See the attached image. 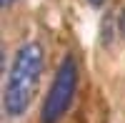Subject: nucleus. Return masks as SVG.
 <instances>
[{"label":"nucleus","instance_id":"obj_3","mask_svg":"<svg viewBox=\"0 0 125 123\" xmlns=\"http://www.w3.org/2000/svg\"><path fill=\"white\" fill-rule=\"evenodd\" d=\"M118 25H120V35L125 38V10H120V18H118Z\"/></svg>","mask_w":125,"mask_h":123},{"label":"nucleus","instance_id":"obj_1","mask_svg":"<svg viewBox=\"0 0 125 123\" xmlns=\"http://www.w3.org/2000/svg\"><path fill=\"white\" fill-rule=\"evenodd\" d=\"M43 68H45V53L38 40L23 43L15 50L3 93V108L8 118H23L28 113L35 88L40 83V75H43Z\"/></svg>","mask_w":125,"mask_h":123},{"label":"nucleus","instance_id":"obj_2","mask_svg":"<svg viewBox=\"0 0 125 123\" xmlns=\"http://www.w3.org/2000/svg\"><path fill=\"white\" fill-rule=\"evenodd\" d=\"M75 90H78V60L73 53H68L60 60L53 86L40 106V123H60L75 100Z\"/></svg>","mask_w":125,"mask_h":123},{"label":"nucleus","instance_id":"obj_5","mask_svg":"<svg viewBox=\"0 0 125 123\" xmlns=\"http://www.w3.org/2000/svg\"><path fill=\"white\" fill-rule=\"evenodd\" d=\"M0 3H3V8H10V5L15 3V0H0Z\"/></svg>","mask_w":125,"mask_h":123},{"label":"nucleus","instance_id":"obj_4","mask_svg":"<svg viewBox=\"0 0 125 123\" xmlns=\"http://www.w3.org/2000/svg\"><path fill=\"white\" fill-rule=\"evenodd\" d=\"M88 5H93V8H103V5H105V0H88Z\"/></svg>","mask_w":125,"mask_h":123}]
</instances>
